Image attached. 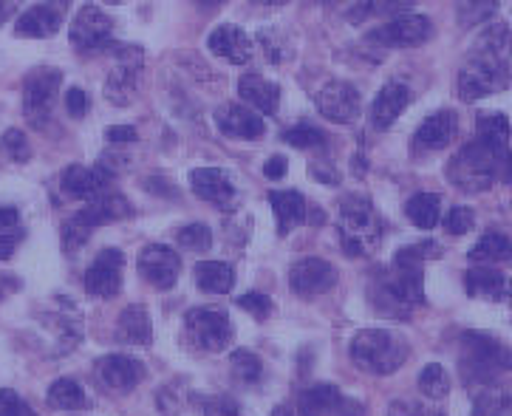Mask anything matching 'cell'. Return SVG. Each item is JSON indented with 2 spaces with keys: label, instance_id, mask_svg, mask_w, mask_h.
<instances>
[{
  "label": "cell",
  "instance_id": "f6af8a7d",
  "mask_svg": "<svg viewBox=\"0 0 512 416\" xmlns=\"http://www.w3.org/2000/svg\"><path fill=\"white\" fill-rule=\"evenodd\" d=\"M385 416H442V411L436 405L419 400H394L388 405V414Z\"/></svg>",
  "mask_w": 512,
  "mask_h": 416
},
{
  "label": "cell",
  "instance_id": "4fadbf2b",
  "mask_svg": "<svg viewBox=\"0 0 512 416\" xmlns=\"http://www.w3.org/2000/svg\"><path fill=\"white\" fill-rule=\"evenodd\" d=\"M337 283V269L326 258H300L298 264L289 269V286L300 298H314L329 292Z\"/></svg>",
  "mask_w": 512,
  "mask_h": 416
},
{
  "label": "cell",
  "instance_id": "7dc6e473",
  "mask_svg": "<svg viewBox=\"0 0 512 416\" xmlns=\"http://www.w3.org/2000/svg\"><path fill=\"white\" fill-rule=\"evenodd\" d=\"M0 416H37L32 411V405L23 400L12 388L0 391Z\"/></svg>",
  "mask_w": 512,
  "mask_h": 416
},
{
  "label": "cell",
  "instance_id": "11a10c76",
  "mask_svg": "<svg viewBox=\"0 0 512 416\" xmlns=\"http://www.w3.org/2000/svg\"><path fill=\"white\" fill-rule=\"evenodd\" d=\"M17 250V235L15 233H0V261L12 258Z\"/></svg>",
  "mask_w": 512,
  "mask_h": 416
},
{
  "label": "cell",
  "instance_id": "603a6c76",
  "mask_svg": "<svg viewBox=\"0 0 512 416\" xmlns=\"http://www.w3.org/2000/svg\"><path fill=\"white\" fill-rule=\"evenodd\" d=\"M207 46L224 63H232V66H244V63H249V57H252V40L238 26H218L207 37Z\"/></svg>",
  "mask_w": 512,
  "mask_h": 416
},
{
  "label": "cell",
  "instance_id": "9a60e30c",
  "mask_svg": "<svg viewBox=\"0 0 512 416\" xmlns=\"http://www.w3.org/2000/svg\"><path fill=\"white\" fill-rule=\"evenodd\" d=\"M125 60H119L108 80H105V100L116 105V108H125L136 100V83H139V66H142V51L125 46Z\"/></svg>",
  "mask_w": 512,
  "mask_h": 416
},
{
  "label": "cell",
  "instance_id": "816d5d0a",
  "mask_svg": "<svg viewBox=\"0 0 512 416\" xmlns=\"http://www.w3.org/2000/svg\"><path fill=\"white\" fill-rule=\"evenodd\" d=\"M105 139L111 142V145H128L136 139V128L131 125H111L108 131H105Z\"/></svg>",
  "mask_w": 512,
  "mask_h": 416
},
{
  "label": "cell",
  "instance_id": "ffe728a7",
  "mask_svg": "<svg viewBox=\"0 0 512 416\" xmlns=\"http://www.w3.org/2000/svg\"><path fill=\"white\" fill-rule=\"evenodd\" d=\"M215 125L221 134L232 136V139H264L266 134V122L261 114H255L252 108H244V105H221L215 111Z\"/></svg>",
  "mask_w": 512,
  "mask_h": 416
},
{
  "label": "cell",
  "instance_id": "ee69618b",
  "mask_svg": "<svg viewBox=\"0 0 512 416\" xmlns=\"http://www.w3.org/2000/svg\"><path fill=\"white\" fill-rule=\"evenodd\" d=\"M258 40H261V46H264L266 60H269V63H283V60L292 57L289 43H286L278 32H261L258 34Z\"/></svg>",
  "mask_w": 512,
  "mask_h": 416
},
{
  "label": "cell",
  "instance_id": "f35d334b",
  "mask_svg": "<svg viewBox=\"0 0 512 416\" xmlns=\"http://www.w3.org/2000/svg\"><path fill=\"white\" fill-rule=\"evenodd\" d=\"M507 394L496 385H481V394L473 405V416H504L507 414Z\"/></svg>",
  "mask_w": 512,
  "mask_h": 416
},
{
  "label": "cell",
  "instance_id": "f5cc1de1",
  "mask_svg": "<svg viewBox=\"0 0 512 416\" xmlns=\"http://www.w3.org/2000/svg\"><path fill=\"white\" fill-rule=\"evenodd\" d=\"M286 170H289L286 156H269V159H266V165H264L266 179H283V176H286Z\"/></svg>",
  "mask_w": 512,
  "mask_h": 416
},
{
  "label": "cell",
  "instance_id": "44dd1931",
  "mask_svg": "<svg viewBox=\"0 0 512 416\" xmlns=\"http://www.w3.org/2000/svg\"><path fill=\"white\" fill-rule=\"evenodd\" d=\"M111 182V173L105 167H83V165H71L66 167L63 179H60V187L63 193L77 201H94L100 199L105 193V187Z\"/></svg>",
  "mask_w": 512,
  "mask_h": 416
},
{
  "label": "cell",
  "instance_id": "7bdbcfd3",
  "mask_svg": "<svg viewBox=\"0 0 512 416\" xmlns=\"http://www.w3.org/2000/svg\"><path fill=\"white\" fill-rule=\"evenodd\" d=\"M0 148L6 150V156L9 159H15V162H29V156H32V148H29V139L23 131H17V128H9L3 139H0Z\"/></svg>",
  "mask_w": 512,
  "mask_h": 416
},
{
  "label": "cell",
  "instance_id": "83f0119b",
  "mask_svg": "<svg viewBox=\"0 0 512 416\" xmlns=\"http://www.w3.org/2000/svg\"><path fill=\"white\" fill-rule=\"evenodd\" d=\"M102 224H105V221H102L100 213H97V207L88 204L85 210H80L77 216H71L66 224H63V250L77 252L91 235L100 230Z\"/></svg>",
  "mask_w": 512,
  "mask_h": 416
},
{
  "label": "cell",
  "instance_id": "91938a15",
  "mask_svg": "<svg viewBox=\"0 0 512 416\" xmlns=\"http://www.w3.org/2000/svg\"><path fill=\"white\" fill-rule=\"evenodd\" d=\"M255 3H266V6H283V3H289V0H255Z\"/></svg>",
  "mask_w": 512,
  "mask_h": 416
},
{
  "label": "cell",
  "instance_id": "d590c367",
  "mask_svg": "<svg viewBox=\"0 0 512 416\" xmlns=\"http://www.w3.org/2000/svg\"><path fill=\"white\" fill-rule=\"evenodd\" d=\"M496 12L498 0H459V6H456V15H459V23H462L464 29L493 20Z\"/></svg>",
  "mask_w": 512,
  "mask_h": 416
},
{
  "label": "cell",
  "instance_id": "9c48e42d",
  "mask_svg": "<svg viewBox=\"0 0 512 416\" xmlns=\"http://www.w3.org/2000/svg\"><path fill=\"white\" fill-rule=\"evenodd\" d=\"M314 105H317L320 117L329 119L334 125H351V122L360 119L363 97L346 80H329V83L314 94Z\"/></svg>",
  "mask_w": 512,
  "mask_h": 416
},
{
  "label": "cell",
  "instance_id": "8fae6325",
  "mask_svg": "<svg viewBox=\"0 0 512 416\" xmlns=\"http://www.w3.org/2000/svg\"><path fill=\"white\" fill-rule=\"evenodd\" d=\"M111 34H114V20L100 6L85 3L71 23V46L80 51H100L111 43Z\"/></svg>",
  "mask_w": 512,
  "mask_h": 416
},
{
  "label": "cell",
  "instance_id": "bcb514c9",
  "mask_svg": "<svg viewBox=\"0 0 512 416\" xmlns=\"http://www.w3.org/2000/svg\"><path fill=\"white\" fill-rule=\"evenodd\" d=\"M238 306L252 317H258V320H266V317L272 315V309H275L269 295H264V292H247V295H241Z\"/></svg>",
  "mask_w": 512,
  "mask_h": 416
},
{
  "label": "cell",
  "instance_id": "3957f363",
  "mask_svg": "<svg viewBox=\"0 0 512 416\" xmlns=\"http://www.w3.org/2000/svg\"><path fill=\"white\" fill-rule=\"evenodd\" d=\"M459 368H462L464 383H496L498 374L512 368V349L496 340L493 334L464 332L459 340Z\"/></svg>",
  "mask_w": 512,
  "mask_h": 416
},
{
  "label": "cell",
  "instance_id": "1f68e13d",
  "mask_svg": "<svg viewBox=\"0 0 512 416\" xmlns=\"http://www.w3.org/2000/svg\"><path fill=\"white\" fill-rule=\"evenodd\" d=\"M405 213L411 218L419 230H433L442 218V196L436 193H416L408 204H405Z\"/></svg>",
  "mask_w": 512,
  "mask_h": 416
},
{
  "label": "cell",
  "instance_id": "9f6ffc18",
  "mask_svg": "<svg viewBox=\"0 0 512 416\" xmlns=\"http://www.w3.org/2000/svg\"><path fill=\"white\" fill-rule=\"evenodd\" d=\"M17 6H20V0H0V26H3L9 17L15 15Z\"/></svg>",
  "mask_w": 512,
  "mask_h": 416
},
{
  "label": "cell",
  "instance_id": "6125c7cd",
  "mask_svg": "<svg viewBox=\"0 0 512 416\" xmlns=\"http://www.w3.org/2000/svg\"><path fill=\"white\" fill-rule=\"evenodd\" d=\"M201 3H210V6H215V3H224V0H201Z\"/></svg>",
  "mask_w": 512,
  "mask_h": 416
},
{
  "label": "cell",
  "instance_id": "30bf717a",
  "mask_svg": "<svg viewBox=\"0 0 512 416\" xmlns=\"http://www.w3.org/2000/svg\"><path fill=\"white\" fill-rule=\"evenodd\" d=\"M430 34H433V26L425 15H399L382 23L380 29H374L368 34V40L385 49H411L430 40Z\"/></svg>",
  "mask_w": 512,
  "mask_h": 416
},
{
  "label": "cell",
  "instance_id": "e575fe53",
  "mask_svg": "<svg viewBox=\"0 0 512 416\" xmlns=\"http://www.w3.org/2000/svg\"><path fill=\"white\" fill-rule=\"evenodd\" d=\"M416 0H357L354 9L348 12L351 20H365V17H385L408 12Z\"/></svg>",
  "mask_w": 512,
  "mask_h": 416
},
{
  "label": "cell",
  "instance_id": "74e56055",
  "mask_svg": "<svg viewBox=\"0 0 512 416\" xmlns=\"http://www.w3.org/2000/svg\"><path fill=\"white\" fill-rule=\"evenodd\" d=\"M232 374L241 380L244 385L258 383L261 377H264V363H261V357L255 354V351L249 349H238L232 351Z\"/></svg>",
  "mask_w": 512,
  "mask_h": 416
},
{
  "label": "cell",
  "instance_id": "db71d44e",
  "mask_svg": "<svg viewBox=\"0 0 512 416\" xmlns=\"http://www.w3.org/2000/svg\"><path fill=\"white\" fill-rule=\"evenodd\" d=\"M20 224V213L15 207L0 204V233H15V227Z\"/></svg>",
  "mask_w": 512,
  "mask_h": 416
},
{
  "label": "cell",
  "instance_id": "be15d7a7",
  "mask_svg": "<svg viewBox=\"0 0 512 416\" xmlns=\"http://www.w3.org/2000/svg\"><path fill=\"white\" fill-rule=\"evenodd\" d=\"M108 3H122V0H108Z\"/></svg>",
  "mask_w": 512,
  "mask_h": 416
},
{
  "label": "cell",
  "instance_id": "8d00e7d4",
  "mask_svg": "<svg viewBox=\"0 0 512 416\" xmlns=\"http://www.w3.org/2000/svg\"><path fill=\"white\" fill-rule=\"evenodd\" d=\"M419 391L428 400H445L447 394H450V374L439 363H430L419 374Z\"/></svg>",
  "mask_w": 512,
  "mask_h": 416
},
{
  "label": "cell",
  "instance_id": "6da1fadb",
  "mask_svg": "<svg viewBox=\"0 0 512 416\" xmlns=\"http://www.w3.org/2000/svg\"><path fill=\"white\" fill-rule=\"evenodd\" d=\"M512 66V32L504 23L490 26L481 34L470 60L459 71V97L462 102H479L501 91L510 80Z\"/></svg>",
  "mask_w": 512,
  "mask_h": 416
},
{
  "label": "cell",
  "instance_id": "d4e9b609",
  "mask_svg": "<svg viewBox=\"0 0 512 416\" xmlns=\"http://www.w3.org/2000/svg\"><path fill=\"white\" fill-rule=\"evenodd\" d=\"M456 131H459V119H456V114H453V111H439V114H433V117H428L419 125L413 142H416V148L419 150H442L453 142Z\"/></svg>",
  "mask_w": 512,
  "mask_h": 416
},
{
  "label": "cell",
  "instance_id": "680465c9",
  "mask_svg": "<svg viewBox=\"0 0 512 416\" xmlns=\"http://www.w3.org/2000/svg\"><path fill=\"white\" fill-rule=\"evenodd\" d=\"M501 165H504V176H507V182H512V153H507V156L501 159Z\"/></svg>",
  "mask_w": 512,
  "mask_h": 416
},
{
  "label": "cell",
  "instance_id": "5b68a950",
  "mask_svg": "<svg viewBox=\"0 0 512 416\" xmlns=\"http://www.w3.org/2000/svg\"><path fill=\"white\" fill-rule=\"evenodd\" d=\"M351 360L365 374L388 377L408 360V343L402 334L388 329H365L351 340Z\"/></svg>",
  "mask_w": 512,
  "mask_h": 416
},
{
  "label": "cell",
  "instance_id": "2e32d148",
  "mask_svg": "<svg viewBox=\"0 0 512 416\" xmlns=\"http://www.w3.org/2000/svg\"><path fill=\"white\" fill-rule=\"evenodd\" d=\"M139 272L156 289H173L179 281V272H182V258H179V252L170 250L165 244H150L139 252Z\"/></svg>",
  "mask_w": 512,
  "mask_h": 416
},
{
  "label": "cell",
  "instance_id": "4dcf8cb0",
  "mask_svg": "<svg viewBox=\"0 0 512 416\" xmlns=\"http://www.w3.org/2000/svg\"><path fill=\"white\" fill-rule=\"evenodd\" d=\"M46 402H49L54 411H83L88 405V397H85L83 385L71 377H60L54 380L46 394Z\"/></svg>",
  "mask_w": 512,
  "mask_h": 416
},
{
  "label": "cell",
  "instance_id": "7a4b0ae2",
  "mask_svg": "<svg viewBox=\"0 0 512 416\" xmlns=\"http://www.w3.org/2000/svg\"><path fill=\"white\" fill-rule=\"evenodd\" d=\"M430 255H439L436 244H413V247H402L394 255V267L388 275H382L374 289V306L382 315L408 320L413 309L425 303L422 264Z\"/></svg>",
  "mask_w": 512,
  "mask_h": 416
},
{
  "label": "cell",
  "instance_id": "7c38bea8",
  "mask_svg": "<svg viewBox=\"0 0 512 416\" xmlns=\"http://www.w3.org/2000/svg\"><path fill=\"white\" fill-rule=\"evenodd\" d=\"M122 269H125V252L114 247L102 250L85 272V292L91 298L111 300L122 289Z\"/></svg>",
  "mask_w": 512,
  "mask_h": 416
},
{
  "label": "cell",
  "instance_id": "c3c4849f",
  "mask_svg": "<svg viewBox=\"0 0 512 416\" xmlns=\"http://www.w3.org/2000/svg\"><path fill=\"white\" fill-rule=\"evenodd\" d=\"M473 224H476V216L467 207H453L445 218V230L450 235H467L473 230Z\"/></svg>",
  "mask_w": 512,
  "mask_h": 416
},
{
  "label": "cell",
  "instance_id": "f1b7e54d",
  "mask_svg": "<svg viewBox=\"0 0 512 416\" xmlns=\"http://www.w3.org/2000/svg\"><path fill=\"white\" fill-rule=\"evenodd\" d=\"M467 292H470V298H481V300H501L507 295V281H504V275L496 272V269H487V267H476L467 272Z\"/></svg>",
  "mask_w": 512,
  "mask_h": 416
},
{
  "label": "cell",
  "instance_id": "7402d4cb",
  "mask_svg": "<svg viewBox=\"0 0 512 416\" xmlns=\"http://www.w3.org/2000/svg\"><path fill=\"white\" fill-rule=\"evenodd\" d=\"M408 105H411V88H408V85L397 83V80L385 83L380 88L374 105H371V114H368V117H371V125H374L377 131H388Z\"/></svg>",
  "mask_w": 512,
  "mask_h": 416
},
{
  "label": "cell",
  "instance_id": "5bb4252c",
  "mask_svg": "<svg viewBox=\"0 0 512 416\" xmlns=\"http://www.w3.org/2000/svg\"><path fill=\"white\" fill-rule=\"evenodd\" d=\"M66 0H46L37 3L32 9H26L17 17L15 34L17 37H32V40H43V37H54L60 32L63 20H66Z\"/></svg>",
  "mask_w": 512,
  "mask_h": 416
},
{
  "label": "cell",
  "instance_id": "4316f807",
  "mask_svg": "<svg viewBox=\"0 0 512 416\" xmlns=\"http://www.w3.org/2000/svg\"><path fill=\"white\" fill-rule=\"evenodd\" d=\"M116 337L128 346H150L153 340V323L148 309L142 303H131L116 323Z\"/></svg>",
  "mask_w": 512,
  "mask_h": 416
},
{
  "label": "cell",
  "instance_id": "277c9868",
  "mask_svg": "<svg viewBox=\"0 0 512 416\" xmlns=\"http://www.w3.org/2000/svg\"><path fill=\"white\" fill-rule=\"evenodd\" d=\"M340 241L351 258L374 255L382 241V221L365 196H346L340 201Z\"/></svg>",
  "mask_w": 512,
  "mask_h": 416
},
{
  "label": "cell",
  "instance_id": "52a82bcc",
  "mask_svg": "<svg viewBox=\"0 0 512 416\" xmlns=\"http://www.w3.org/2000/svg\"><path fill=\"white\" fill-rule=\"evenodd\" d=\"M184 337L190 346L207 354H218L232 343V323L224 309L215 306H199L184 317Z\"/></svg>",
  "mask_w": 512,
  "mask_h": 416
},
{
  "label": "cell",
  "instance_id": "681fc988",
  "mask_svg": "<svg viewBox=\"0 0 512 416\" xmlns=\"http://www.w3.org/2000/svg\"><path fill=\"white\" fill-rule=\"evenodd\" d=\"M204 416H247L232 397H215L204 405Z\"/></svg>",
  "mask_w": 512,
  "mask_h": 416
},
{
  "label": "cell",
  "instance_id": "836d02e7",
  "mask_svg": "<svg viewBox=\"0 0 512 416\" xmlns=\"http://www.w3.org/2000/svg\"><path fill=\"white\" fill-rule=\"evenodd\" d=\"M476 131H479V142H484L487 148L498 150V153H504V150H507L512 128H510V119L504 117V114H484V117H479V122H476Z\"/></svg>",
  "mask_w": 512,
  "mask_h": 416
},
{
  "label": "cell",
  "instance_id": "6f0895ef",
  "mask_svg": "<svg viewBox=\"0 0 512 416\" xmlns=\"http://www.w3.org/2000/svg\"><path fill=\"white\" fill-rule=\"evenodd\" d=\"M272 416H300V414L295 405H278V408L272 411Z\"/></svg>",
  "mask_w": 512,
  "mask_h": 416
},
{
  "label": "cell",
  "instance_id": "ac0fdd59",
  "mask_svg": "<svg viewBox=\"0 0 512 416\" xmlns=\"http://www.w3.org/2000/svg\"><path fill=\"white\" fill-rule=\"evenodd\" d=\"M97 377L108 391L131 394L133 388L142 383L145 366L136 357H128V354H108V357L97 360Z\"/></svg>",
  "mask_w": 512,
  "mask_h": 416
},
{
  "label": "cell",
  "instance_id": "f907efd6",
  "mask_svg": "<svg viewBox=\"0 0 512 416\" xmlns=\"http://www.w3.org/2000/svg\"><path fill=\"white\" fill-rule=\"evenodd\" d=\"M66 108H68V114L77 119H83L85 114H88V94H85L83 88H77V85H74V88H68Z\"/></svg>",
  "mask_w": 512,
  "mask_h": 416
},
{
  "label": "cell",
  "instance_id": "484cf974",
  "mask_svg": "<svg viewBox=\"0 0 512 416\" xmlns=\"http://www.w3.org/2000/svg\"><path fill=\"white\" fill-rule=\"evenodd\" d=\"M269 204L275 210V221H278V235H289L295 227L306 221V199L298 190H272L269 193Z\"/></svg>",
  "mask_w": 512,
  "mask_h": 416
},
{
  "label": "cell",
  "instance_id": "ab89813d",
  "mask_svg": "<svg viewBox=\"0 0 512 416\" xmlns=\"http://www.w3.org/2000/svg\"><path fill=\"white\" fill-rule=\"evenodd\" d=\"M176 241H179V247H184V250L207 252L210 250V244H213V233H210V227H207V224L196 221V224H187V227H182L179 235H176Z\"/></svg>",
  "mask_w": 512,
  "mask_h": 416
},
{
  "label": "cell",
  "instance_id": "60d3db41",
  "mask_svg": "<svg viewBox=\"0 0 512 416\" xmlns=\"http://www.w3.org/2000/svg\"><path fill=\"white\" fill-rule=\"evenodd\" d=\"M94 207H97V213H100V218L108 224V221H119V218H131L133 216V207L131 201L125 199V196H105L102 193L100 199L91 201Z\"/></svg>",
  "mask_w": 512,
  "mask_h": 416
},
{
  "label": "cell",
  "instance_id": "8992f818",
  "mask_svg": "<svg viewBox=\"0 0 512 416\" xmlns=\"http://www.w3.org/2000/svg\"><path fill=\"white\" fill-rule=\"evenodd\" d=\"M501 156H504V153L487 148L484 142L476 139V142L464 145V148L456 153V159L447 167V176H450V182L456 184L459 190H464V193H484V190H490L493 182H496Z\"/></svg>",
  "mask_w": 512,
  "mask_h": 416
},
{
  "label": "cell",
  "instance_id": "d6986e66",
  "mask_svg": "<svg viewBox=\"0 0 512 416\" xmlns=\"http://www.w3.org/2000/svg\"><path fill=\"white\" fill-rule=\"evenodd\" d=\"M295 408L300 416H346L348 411H357L360 405L343 400V394L331 383H317L300 391Z\"/></svg>",
  "mask_w": 512,
  "mask_h": 416
},
{
  "label": "cell",
  "instance_id": "ba28073f",
  "mask_svg": "<svg viewBox=\"0 0 512 416\" xmlns=\"http://www.w3.org/2000/svg\"><path fill=\"white\" fill-rule=\"evenodd\" d=\"M63 83V74L57 68H34L23 83V111L34 128H43L51 117V108L57 100V91Z\"/></svg>",
  "mask_w": 512,
  "mask_h": 416
},
{
  "label": "cell",
  "instance_id": "d6a6232c",
  "mask_svg": "<svg viewBox=\"0 0 512 416\" xmlns=\"http://www.w3.org/2000/svg\"><path fill=\"white\" fill-rule=\"evenodd\" d=\"M512 258V238L501 233H487L476 241V247L470 250L473 264H498V261H510Z\"/></svg>",
  "mask_w": 512,
  "mask_h": 416
},
{
  "label": "cell",
  "instance_id": "cb8c5ba5",
  "mask_svg": "<svg viewBox=\"0 0 512 416\" xmlns=\"http://www.w3.org/2000/svg\"><path fill=\"white\" fill-rule=\"evenodd\" d=\"M238 94H241V100L247 102L252 111L266 114V117L278 114L281 88H278L275 83H269V80L261 77V74H244V77H241V83H238Z\"/></svg>",
  "mask_w": 512,
  "mask_h": 416
},
{
  "label": "cell",
  "instance_id": "e0dca14e",
  "mask_svg": "<svg viewBox=\"0 0 512 416\" xmlns=\"http://www.w3.org/2000/svg\"><path fill=\"white\" fill-rule=\"evenodd\" d=\"M190 187L201 201H210L218 210H232L235 207V184L230 173L221 167H196L190 173Z\"/></svg>",
  "mask_w": 512,
  "mask_h": 416
},
{
  "label": "cell",
  "instance_id": "f546056e",
  "mask_svg": "<svg viewBox=\"0 0 512 416\" xmlns=\"http://www.w3.org/2000/svg\"><path fill=\"white\" fill-rule=\"evenodd\" d=\"M235 283L230 264L224 261H201L196 267V286L201 292H210V295H227Z\"/></svg>",
  "mask_w": 512,
  "mask_h": 416
},
{
  "label": "cell",
  "instance_id": "b9f144b4",
  "mask_svg": "<svg viewBox=\"0 0 512 416\" xmlns=\"http://www.w3.org/2000/svg\"><path fill=\"white\" fill-rule=\"evenodd\" d=\"M283 139L292 145V148H320L323 142H326V136H323V131H317L314 125H298V128H289L286 134H283Z\"/></svg>",
  "mask_w": 512,
  "mask_h": 416
},
{
  "label": "cell",
  "instance_id": "94428289",
  "mask_svg": "<svg viewBox=\"0 0 512 416\" xmlns=\"http://www.w3.org/2000/svg\"><path fill=\"white\" fill-rule=\"evenodd\" d=\"M507 298H510V303H512V281L507 283Z\"/></svg>",
  "mask_w": 512,
  "mask_h": 416
}]
</instances>
